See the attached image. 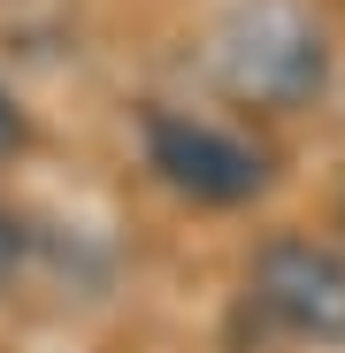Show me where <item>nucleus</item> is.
<instances>
[{
    "instance_id": "f257e3e1",
    "label": "nucleus",
    "mask_w": 345,
    "mask_h": 353,
    "mask_svg": "<svg viewBox=\"0 0 345 353\" xmlns=\"http://www.w3.org/2000/svg\"><path fill=\"white\" fill-rule=\"evenodd\" d=\"M207 70L246 108H307L322 92L330 46L300 0H238L207 39Z\"/></svg>"
},
{
    "instance_id": "f03ea898",
    "label": "nucleus",
    "mask_w": 345,
    "mask_h": 353,
    "mask_svg": "<svg viewBox=\"0 0 345 353\" xmlns=\"http://www.w3.org/2000/svg\"><path fill=\"white\" fill-rule=\"evenodd\" d=\"M146 161L161 169L169 192H185L200 208H238L269 185L261 146L230 139L215 123H192V115H146Z\"/></svg>"
},
{
    "instance_id": "7ed1b4c3",
    "label": "nucleus",
    "mask_w": 345,
    "mask_h": 353,
    "mask_svg": "<svg viewBox=\"0 0 345 353\" xmlns=\"http://www.w3.org/2000/svg\"><path fill=\"white\" fill-rule=\"evenodd\" d=\"M253 300L276 330L345 345V254H330L315 239H269L253 261Z\"/></svg>"
},
{
    "instance_id": "20e7f679",
    "label": "nucleus",
    "mask_w": 345,
    "mask_h": 353,
    "mask_svg": "<svg viewBox=\"0 0 345 353\" xmlns=\"http://www.w3.org/2000/svg\"><path fill=\"white\" fill-rule=\"evenodd\" d=\"M16 254H23V239H16V215L0 208V284H8V269H16Z\"/></svg>"
},
{
    "instance_id": "39448f33",
    "label": "nucleus",
    "mask_w": 345,
    "mask_h": 353,
    "mask_svg": "<svg viewBox=\"0 0 345 353\" xmlns=\"http://www.w3.org/2000/svg\"><path fill=\"white\" fill-rule=\"evenodd\" d=\"M16 139H23V115H16L8 85H0V154H16Z\"/></svg>"
}]
</instances>
